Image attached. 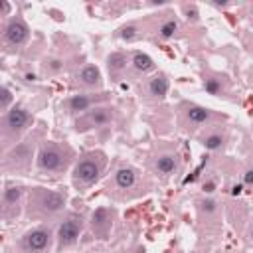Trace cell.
<instances>
[{
	"instance_id": "484cf974",
	"label": "cell",
	"mask_w": 253,
	"mask_h": 253,
	"mask_svg": "<svg viewBox=\"0 0 253 253\" xmlns=\"http://www.w3.org/2000/svg\"><path fill=\"white\" fill-rule=\"evenodd\" d=\"M213 190H215V182H213V180L204 182V192H206V194H211Z\"/></svg>"
},
{
	"instance_id": "9a60e30c",
	"label": "cell",
	"mask_w": 253,
	"mask_h": 253,
	"mask_svg": "<svg viewBox=\"0 0 253 253\" xmlns=\"http://www.w3.org/2000/svg\"><path fill=\"white\" fill-rule=\"evenodd\" d=\"M67 107H69V111H73V113H83V111H87V109L91 107V97H89V95H73V97L69 99Z\"/></svg>"
},
{
	"instance_id": "6da1fadb",
	"label": "cell",
	"mask_w": 253,
	"mask_h": 253,
	"mask_svg": "<svg viewBox=\"0 0 253 253\" xmlns=\"http://www.w3.org/2000/svg\"><path fill=\"white\" fill-rule=\"evenodd\" d=\"M99 172H101V164L97 160L83 158L73 170V182L75 186H91L99 178Z\"/></svg>"
},
{
	"instance_id": "cb8c5ba5",
	"label": "cell",
	"mask_w": 253,
	"mask_h": 253,
	"mask_svg": "<svg viewBox=\"0 0 253 253\" xmlns=\"http://www.w3.org/2000/svg\"><path fill=\"white\" fill-rule=\"evenodd\" d=\"M121 36H123L125 40H132V38L136 36V28H134V26H128V28H125V30H123V34H121Z\"/></svg>"
},
{
	"instance_id": "8fae6325",
	"label": "cell",
	"mask_w": 253,
	"mask_h": 253,
	"mask_svg": "<svg viewBox=\"0 0 253 253\" xmlns=\"http://www.w3.org/2000/svg\"><path fill=\"white\" fill-rule=\"evenodd\" d=\"M113 119V113H111V109H107V107H97V109H93L91 113H89V125H93V126H103V125H107L109 121Z\"/></svg>"
},
{
	"instance_id": "52a82bcc",
	"label": "cell",
	"mask_w": 253,
	"mask_h": 253,
	"mask_svg": "<svg viewBox=\"0 0 253 253\" xmlns=\"http://www.w3.org/2000/svg\"><path fill=\"white\" fill-rule=\"evenodd\" d=\"M63 204H65V198H63L61 194H57V192H43L42 198H40V206H42V210L47 211V213L61 210Z\"/></svg>"
},
{
	"instance_id": "4fadbf2b",
	"label": "cell",
	"mask_w": 253,
	"mask_h": 253,
	"mask_svg": "<svg viewBox=\"0 0 253 253\" xmlns=\"http://www.w3.org/2000/svg\"><path fill=\"white\" fill-rule=\"evenodd\" d=\"M168 79L164 77V75H156V77H152L150 79V83H148V91H150V95H154V97H164L166 93H168Z\"/></svg>"
},
{
	"instance_id": "ac0fdd59",
	"label": "cell",
	"mask_w": 253,
	"mask_h": 253,
	"mask_svg": "<svg viewBox=\"0 0 253 253\" xmlns=\"http://www.w3.org/2000/svg\"><path fill=\"white\" fill-rule=\"evenodd\" d=\"M176 30H178V24H176L174 20H168V22H164V24L160 26V30H158V36H160L162 40H170V38H174Z\"/></svg>"
},
{
	"instance_id": "f546056e",
	"label": "cell",
	"mask_w": 253,
	"mask_h": 253,
	"mask_svg": "<svg viewBox=\"0 0 253 253\" xmlns=\"http://www.w3.org/2000/svg\"><path fill=\"white\" fill-rule=\"evenodd\" d=\"M34 79H36L34 73H26V81H34Z\"/></svg>"
},
{
	"instance_id": "8992f818",
	"label": "cell",
	"mask_w": 253,
	"mask_h": 253,
	"mask_svg": "<svg viewBox=\"0 0 253 253\" xmlns=\"http://www.w3.org/2000/svg\"><path fill=\"white\" fill-rule=\"evenodd\" d=\"M22 245H24V249L28 253H40V251H43L49 245V231L47 229H42V227L40 229H34L30 233H26Z\"/></svg>"
},
{
	"instance_id": "2e32d148",
	"label": "cell",
	"mask_w": 253,
	"mask_h": 253,
	"mask_svg": "<svg viewBox=\"0 0 253 253\" xmlns=\"http://www.w3.org/2000/svg\"><path fill=\"white\" fill-rule=\"evenodd\" d=\"M132 67L136 69V71H148V69H152V57L150 55H146V53H142V51H136L134 55H132Z\"/></svg>"
},
{
	"instance_id": "30bf717a",
	"label": "cell",
	"mask_w": 253,
	"mask_h": 253,
	"mask_svg": "<svg viewBox=\"0 0 253 253\" xmlns=\"http://www.w3.org/2000/svg\"><path fill=\"white\" fill-rule=\"evenodd\" d=\"M115 182H117L119 188L128 190V188H132L134 182H136V172H134L132 168H119L117 174H115Z\"/></svg>"
},
{
	"instance_id": "3957f363",
	"label": "cell",
	"mask_w": 253,
	"mask_h": 253,
	"mask_svg": "<svg viewBox=\"0 0 253 253\" xmlns=\"http://www.w3.org/2000/svg\"><path fill=\"white\" fill-rule=\"evenodd\" d=\"M81 229H83V223H81L79 217H73V215L67 217V219L59 225V229H57L59 245L63 247V245H71V243H75L77 237H79V233H81Z\"/></svg>"
},
{
	"instance_id": "f1b7e54d",
	"label": "cell",
	"mask_w": 253,
	"mask_h": 253,
	"mask_svg": "<svg viewBox=\"0 0 253 253\" xmlns=\"http://www.w3.org/2000/svg\"><path fill=\"white\" fill-rule=\"evenodd\" d=\"M231 194H233V196H239V194H241V184L233 186V188H231Z\"/></svg>"
},
{
	"instance_id": "5bb4252c",
	"label": "cell",
	"mask_w": 253,
	"mask_h": 253,
	"mask_svg": "<svg viewBox=\"0 0 253 253\" xmlns=\"http://www.w3.org/2000/svg\"><path fill=\"white\" fill-rule=\"evenodd\" d=\"M156 170L160 174H172L176 170V156H172V154H160L156 158Z\"/></svg>"
},
{
	"instance_id": "d6986e66",
	"label": "cell",
	"mask_w": 253,
	"mask_h": 253,
	"mask_svg": "<svg viewBox=\"0 0 253 253\" xmlns=\"http://www.w3.org/2000/svg\"><path fill=\"white\" fill-rule=\"evenodd\" d=\"M126 67V57L123 55V53H113V55H109V69L111 71H121V69H125Z\"/></svg>"
},
{
	"instance_id": "d4e9b609",
	"label": "cell",
	"mask_w": 253,
	"mask_h": 253,
	"mask_svg": "<svg viewBox=\"0 0 253 253\" xmlns=\"http://www.w3.org/2000/svg\"><path fill=\"white\" fill-rule=\"evenodd\" d=\"M202 208H204V211L213 213L215 211V202L213 200H206V202H202Z\"/></svg>"
},
{
	"instance_id": "277c9868",
	"label": "cell",
	"mask_w": 253,
	"mask_h": 253,
	"mask_svg": "<svg viewBox=\"0 0 253 253\" xmlns=\"http://www.w3.org/2000/svg\"><path fill=\"white\" fill-rule=\"evenodd\" d=\"M4 36H6V42L12 43V45H22L28 42V36H30V30L28 26L20 20V18H12L6 28H4Z\"/></svg>"
},
{
	"instance_id": "7402d4cb",
	"label": "cell",
	"mask_w": 253,
	"mask_h": 253,
	"mask_svg": "<svg viewBox=\"0 0 253 253\" xmlns=\"http://www.w3.org/2000/svg\"><path fill=\"white\" fill-rule=\"evenodd\" d=\"M204 87H206V91H208L210 95H217V93L221 91V85H219L215 79H206Z\"/></svg>"
},
{
	"instance_id": "44dd1931",
	"label": "cell",
	"mask_w": 253,
	"mask_h": 253,
	"mask_svg": "<svg viewBox=\"0 0 253 253\" xmlns=\"http://www.w3.org/2000/svg\"><path fill=\"white\" fill-rule=\"evenodd\" d=\"M10 103H12V91L4 85V87L0 89V111H8Z\"/></svg>"
},
{
	"instance_id": "5b68a950",
	"label": "cell",
	"mask_w": 253,
	"mask_h": 253,
	"mask_svg": "<svg viewBox=\"0 0 253 253\" xmlns=\"http://www.w3.org/2000/svg\"><path fill=\"white\" fill-rule=\"evenodd\" d=\"M30 123V113L24 107H12L4 117V126L8 132H20Z\"/></svg>"
},
{
	"instance_id": "603a6c76",
	"label": "cell",
	"mask_w": 253,
	"mask_h": 253,
	"mask_svg": "<svg viewBox=\"0 0 253 253\" xmlns=\"http://www.w3.org/2000/svg\"><path fill=\"white\" fill-rule=\"evenodd\" d=\"M184 12H186V16H188V18L198 20V8H196L194 4H192V6H188V4H186V6H184Z\"/></svg>"
},
{
	"instance_id": "7c38bea8",
	"label": "cell",
	"mask_w": 253,
	"mask_h": 253,
	"mask_svg": "<svg viewBox=\"0 0 253 253\" xmlns=\"http://www.w3.org/2000/svg\"><path fill=\"white\" fill-rule=\"evenodd\" d=\"M186 117H188V121H190V123L202 125V123L210 121V117H211V111H210V109H206V107H198V105H192V107H188V111H186Z\"/></svg>"
},
{
	"instance_id": "ffe728a7",
	"label": "cell",
	"mask_w": 253,
	"mask_h": 253,
	"mask_svg": "<svg viewBox=\"0 0 253 253\" xmlns=\"http://www.w3.org/2000/svg\"><path fill=\"white\" fill-rule=\"evenodd\" d=\"M221 144H223V136L221 134H210V136L204 138V146L208 150H217V148H221Z\"/></svg>"
},
{
	"instance_id": "4dcf8cb0",
	"label": "cell",
	"mask_w": 253,
	"mask_h": 253,
	"mask_svg": "<svg viewBox=\"0 0 253 253\" xmlns=\"http://www.w3.org/2000/svg\"><path fill=\"white\" fill-rule=\"evenodd\" d=\"M249 235H251V239H253V225H251V231H249Z\"/></svg>"
},
{
	"instance_id": "9c48e42d",
	"label": "cell",
	"mask_w": 253,
	"mask_h": 253,
	"mask_svg": "<svg viewBox=\"0 0 253 253\" xmlns=\"http://www.w3.org/2000/svg\"><path fill=\"white\" fill-rule=\"evenodd\" d=\"M109 227H111V215H109V211H107L105 208L95 210V213H93V229H95L97 233L105 235Z\"/></svg>"
},
{
	"instance_id": "7a4b0ae2",
	"label": "cell",
	"mask_w": 253,
	"mask_h": 253,
	"mask_svg": "<svg viewBox=\"0 0 253 253\" xmlns=\"http://www.w3.org/2000/svg\"><path fill=\"white\" fill-rule=\"evenodd\" d=\"M38 164H40V168L43 172H57V170H61V166L65 164V160H63L61 150L57 146L49 144V146H43L42 148V152L38 156Z\"/></svg>"
},
{
	"instance_id": "83f0119b",
	"label": "cell",
	"mask_w": 253,
	"mask_h": 253,
	"mask_svg": "<svg viewBox=\"0 0 253 253\" xmlns=\"http://www.w3.org/2000/svg\"><path fill=\"white\" fill-rule=\"evenodd\" d=\"M243 180H245V184H249V186H253V168H249L245 174H243Z\"/></svg>"
},
{
	"instance_id": "ba28073f",
	"label": "cell",
	"mask_w": 253,
	"mask_h": 253,
	"mask_svg": "<svg viewBox=\"0 0 253 253\" xmlns=\"http://www.w3.org/2000/svg\"><path fill=\"white\" fill-rule=\"evenodd\" d=\"M79 81L87 87H99L101 85V71L97 65H85L81 71H79Z\"/></svg>"
},
{
	"instance_id": "e0dca14e",
	"label": "cell",
	"mask_w": 253,
	"mask_h": 253,
	"mask_svg": "<svg viewBox=\"0 0 253 253\" xmlns=\"http://www.w3.org/2000/svg\"><path fill=\"white\" fill-rule=\"evenodd\" d=\"M20 196H22V190H20L18 186L6 188V190H4V206H6V208H8V206H16V202L20 200Z\"/></svg>"
},
{
	"instance_id": "4316f807",
	"label": "cell",
	"mask_w": 253,
	"mask_h": 253,
	"mask_svg": "<svg viewBox=\"0 0 253 253\" xmlns=\"http://www.w3.org/2000/svg\"><path fill=\"white\" fill-rule=\"evenodd\" d=\"M0 8H2V16H10V4L6 2V0H0Z\"/></svg>"
}]
</instances>
